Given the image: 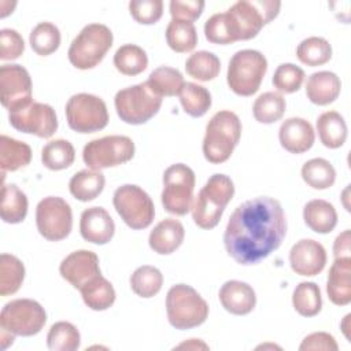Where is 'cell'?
<instances>
[{"mask_svg": "<svg viewBox=\"0 0 351 351\" xmlns=\"http://www.w3.org/2000/svg\"><path fill=\"white\" fill-rule=\"evenodd\" d=\"M287 234V219L278 200L270 196L250 199L232 213L223 244L240 265H256L276 251Z\"/></svg>", "mask_w": 351, "mask_h": 351, "instance_id": "1", "label": "cell"}, {"mask_svg": "<svg viewBox=\"0 0 351 351\" xmlns=\"http://www.w3.org/2000/svg\"><path fill=\"white\" fill-rule=\"evenodd\" d=\"M281 8L274 0H240L228 11L210 16L204 23V36L213 44H232L254 38L273 21Z\"/></svg>", "mask_w": 351, "mask_h": 351, "instance_id": "2", "label": "cell"}, {"mask_svg": "<svg viewBox=\"0 0 351 351\" xmlns=\"http://www.w3.org/2000/svg\"><path fill=\"white\" fill-rule=\"evenodd\" d=\"M234 195V185L226 174H213L192 204V218L202 229H213L221 221L225 207Z\"/></svg>", "mask_w": 351, "mask_h": 351, "instance_id": "3", "label": "cell"}, {"mask_svg": "<svg viewBox=\"0 0 351 351\" xmlns=\"http://www.w3.org/2000/svg\"><path fill=\"white\" fill-rule=\"evenodd\" d=\"M241 136L240 118L229 110L215 112L206 126L203 154L210 163L226 162Z\"/></svg>", "mask_w": 351, "mask_h": 351, "instance_id": "4", "label": "cell"}, {"mask_svg": "<svg viewBox=\"0 0 351 351\" xmlns=\"http://www.w3.org/2000/svg\"><path fill=\"white\" fill-rule=\"evenodd\" d=\"M166 313L170 325L184 330L199 326L207 319L208 304L191 285L176 284L166 295Z\"/></svg>", "mask_w": 351, "mask_h": 351, "instance_id": "5", "label": "cell"}, {"mask_svg": "<svg viewBox=\"0 0 351 351\" xmlns=\"http://www.w3.org/2000/svg\"><path fill=\"white\" fill-rule=\"evenodd\" d=\"M112 32L103 23H89L74 37L67 56L70 63L88 70L97 66L112 45Z\"/></svg>", "mask_w": 351, "mask_h": 351, "instance_id": "6", "label": "cell"}, {"mask_svg": "<svg viewBox=\"0 0 351 351\" xmlns=\"http://www.w3.org/2000/svg\"><path fill=\"white\" fill-rule=\"evenodd\" d=\"M162 100V96L145 81L118 90L114 104L121 121L129 125H141L158 114Z\"/></svg>", "mask_w": 351, "mask_h": 351, "instance_id": "7", "label": "cell"}, {"mask_svg": "<svg viewBox=\"0 0 351 351\" xmlns=\"http://www.w3.org/2000/svg\"><path fill=\"white\" fill-rule=\"evenodd\" d=\"M267 71V60L265 55L255 49L237 51L229 60L226 81L236 95H254Z\"/></svg>", "mask_w": 351, "mask_h": 351, "instance_id": "8", "label": "cell"}, {"mask_svg": "<svg viewBox=\"0 0 351 351\" xmlns=\"http://www.w3.org/2000/svg\"><path fill=\"white\" fill-rule=\"evenodd\" d=\"M195 189V173L184 165L169 166L163 173L162 204L165 210L174 215H185L192 208Z\"/></svg>", "mask_w": 351, "mask_h": 351, "instance_id": "9", "label": "cell"}, {"mask_svg": "<svg viewBox=\"0 0 351 351\" xmlns=\"http://www.w3.org/2000/svg\"><path fill=\"white\" fill-rule=\"evenodd\" d=\"M112 204L118 215L132 229H145L154 221V202L138 185L125 184L117 188L112 196Z\"/></svg>", "mask_w": 351, "mask_h": 351, "instance_id": "10", "label": "cell"}, {"mask_svg": "<svg viewBox=\"0 0 351 351\" xmlns=\"http://www.w3.org/2000/svg\"><path fill=\"white\" fill-rule=\"evenodd\" d=\"M66 118L77 133H95L108 123V111L103 99L90 93L73 95L66 103Z\"/></svg>", "mask_w": 351, "mask_h": 351, "instance_id": "11", "label": "cell"}, {"mask_svg": "<svg viewBox=\"0 0 351 351\" xmlns=\"http://www.w3.org/2000/svg\"><path fill=\"white\" fill-rule=\"evenodd\" d=\"M134 155V143L128 136L111 134L90 140L82 151L85 165L92 170L118 166L129 162Z\"/></svg>", "mask_w": 351, "mask_h": 351, "instance_id": "12", "label": "cell"}, {"mask_svg": "<svg viewBox=\"0 0 351 351\" xmlns=\"http://www.w3.org/2000/svg\"><path fill=\"white\" fill-rule=\"evenodd\" d=\"M47 322L44 307L33 299H15L4 304L0 314L1 329L15 336L37 335Z\"/></svg>", "mask_w": 351, "mask_h": 351, "instance_id": "13", "label": "cell"}, {"mask_svg": "<svg viewBox=\"0 0 351 351\" xmlns=\"http://www.w3.org/2000/svg\"><path fill=\"white\" fill-rule=\"evenodd\" d=\"M36 225L38 233L48 241L66 239L73 228L70 204L59 196H48L36 207Z\"/></svg>", "mask_w": 351, "mask_h": 351, "instance_id": "14", "label": "cell"}, {"mask_svg": "<svg viewBox=\"0 0 351 351\" xmlns=\"http://www.w3.org/2000/svg\"><path fill=\"white\" fill-rule=\"evenodd\" d=\"M8 121L14 129L41 138H49L58 129L55 110L49 104L34 100L8 111Z\"/></svg>", "mask_w": 351, "mask_h": 351, "instance_id": "15", "label": "cell"}, {"mask_svg": "<svg viewBox=\"0 0 351 351\" xmlns=\"http://www.w3.org/2000/svg\"><path fill=\"white\" fill-rule=\"evenodd\" d=\"M0 99L8 110H15L32 101V78L21 64H3L0 67Z\"/></svg>", "mask_w": 351, "mask_h": 351, "instance_id": "16", "label": "cell"}, {"mask_svg": "<svg viewBox=\"0 0 351 351\" xmlns=\"http://www.w3.org/2000/svg\"><path fill=\"white\" fill-rule=\"evenodd\" d=\"M289 265L299 276H317L326 265L324 245L313 239H302L289 251Z\"/></svg>", "mask_w": 351, "mask_h": 351, "instance_id": "17", "label": "cell"}, {"mask_svg": "<svg viewBox=\"0 0 351 351\" xmlns=\"http://www.w3.org/2000/svg\"><path fill=\"white\" fill-rule=\"evenodd\" d=\"M59 271L60 276L77 289H80L93 277L101 274L99 258L93 251L89 250H78L69 254L60 262Z\"/></svg>", "mask_w": 351, "mask_h": 351, "instance_id": "18", "label": "cell"}, {"mask_svg": "<svg viewBox=\"0 0 351 351\" xmlns=\"http://www.w3.org/2000/svg\"><path fill=\"white\" fill-rule=\"evenodd\" d=\"M80 232L84 240L92 244H107L114 233L115 223L103 207H89L82 211L80 218Z\"/></svg>", "mask_w": 351, "mask_h": 351, "instance_id": "19", "label": "cell"}, {"mask_svg": "<svg viewBox=\"0 0 351 351\" xmlns=\"http://www.w3.org/2000/svg\"><path fill=\"white\" fill-rule=\"evenodd\" d=\"M278 140L285 151L291 154H303L313 147L315 133L308 121L292 117L281 123Z\"/></svg>", "mask_w": 351, "mask_h": 351, "instance_id": "20", "label": "cell"}, {"mask_svg": "<svg viewBox=\"0 0 351 351\" xmlns=\"http://www.w3.org/2000/svg\"><path fill=\"white\" fill-rule=\"evenodd\" d=\"M218 298L222 307L234 315H245L251 313L256 304V296L252 287L239 280L226 281L221 287Z\"/></svg>", "mask_w": 351, "mask_h": 351, "instance_id": "21", "label": "cell"}, {"mask_svg": "<svg viewBox=\"0 0 351 351\" xmlns=\"http://www.w3.org/2000/svg\"><path fill=\"white\" fill-rule=\"evenodd\" d=\"M326 292L333 304L346 306L351 302V256L335 258L326 280Z\"/></svg>", "mask_w": 351, "mask_h": 351, "instance_id": "22", "label": "cell"}, {"mask_svg": "<svg viewBox=\"0 0 351 351\" xmlns=\"http://www.w3.org/2000/svg\"><path fill=\"white\" fill-rule=\"evenodd\" d=\"M185 229L178 219L165 218L149 233L148 243L154 252L159 255L173 254L184 241Z\"/></svg>", "mask_w": 351, "mask_h": 351, "instance_id": "23", "label": "cell"}, {"mask_svg": "<svg viewBox=\"0 0 351 351\" xmlns=\"http://www.w3.org/2000/svg\"><path fill=\"white\" fill-rule=\"evenodd\" d=\"M341 90L340 78L332 71L313 73L306 82V96L317 106H326L333 103Z\"/></svg>", "mask_w": 351, "mask_h": 351, "instance_id": "24", "label": "cell"}, {"mask_svg": "<svg viewBox=\"0 0 351 351\" xmlns=\"http://www.w3.org/2000/svg\"><path fill=\"white\" fill-rule=\"evenodd\" d=\"M303 219L313 232L325 234L336 228L337 213L332 203L322 199H314L306 203L303 208Z\"/></svg>", "mask_w": 351, "mask_h": 351, "instance_id": "25", "label": "cell"}, {"mask_svg": "<svg viewBox=\"0 0 351 351\" xmlns=\"http://www.w3.org/2000/svg\"><path fill=\"white\" fill-rule=\"evenodd\" d=\"M80 292L84 303L95 311L107 310L115 302V289L112 284L101 274L84 284L80 288Z\"/></svg>", "mask_w": 351, "mask_h": 351, "instance_id": "26", "label": "cell"}, {"mask_svg": "<svg viewBox=\"0 0 351 351\" xmlns=\"http://www.w3.org/2000/svg\"><path fill=\"white\" fill-rule=\"evenodd\" d=\"M106 178L100 170L84 169L75 173L70 182V193L80 202H90L96 199L104 189Z\"/></svg>", "mask_w": 351, "mask_h": 351, "instance_id": "27", "label": "cell"}, {"mask_svg": "<svg viewBox=\"0 0 351 351\" xmlns=\"http://www.w3.org/2000/svg\"><path fill=\"white\" fill-rule=\"evenodd\" d=\"M317 132L326 148H339L346 143L347 125L337 111H325L317 119Z\"/></svg>", "mask_w": 351, "mask_h": 351, "instance_id": "28", "label": "cell"}, {"mask_svg": "<svg viewBox=\"0 0 351 351\" xmlns=\"http://www.w3.org/2000/svg\"><path fill=\"white\" fill-rule=\"evenodd\" d=\"M32 149L19 140L11 138L5 134L0 137V167L1 171H15L30 163Z\"/></svg>", "mask_w": 351, "mask_h": 351, "instance_id": "29", "label": "cell"}, {"mask_svg": "<svg viewBox=\"0 0 351 351\" xmlns=\"http://www.w3.org/2000/svg\"><path fill=\"white\" fill-rule=\"evenodd\" d=\"M1 219L7 223H19L27 214V197L15 184H3L1 188Z\"/></svg>", "mask_w": 351, "mask_h": 351, "instance_id": "30", "label": "cell"}, {"mask_svg": "<svg viewBox=\"0 0 351 351\" xmlns=\"http://www.w3.org/2000/svg\"><path fill=\"white\" fill-rule=\"evenodd\" d=\"M166 43L178 53L192 51L197 44V33L192 22L171 19L166 27Z\"/></svg>", "mask_w": 351, "mask_h": 351, "instance_id": "31", "label": "cell"}, {"mask_svg": "<svg viewBox=\"0 0 351 351\" xmlns=\"http://www.w3.org/2000/svg\"><path fill=\"white\" fill-rule=\"evenodd\" d=\"M114 66L123 75H137L148 66L145 51L136 44H125L119 47L114 55Z\"/></svg>", "mask_w": 351, "mask_h": 351, "instance_id": "32", "label": "cell"}, {"mask_svg": "<svg viewBox=\"0 0 351 351\" xmlns=\"http://www.w3.org/2000/svg\"><path fill=\"white\" fill-rule=\"evenodd\" d=\"M75 159V151L70 141L56 138L47 143L41 149L43 165L53 171L67 169Z\"/></svg>", "mask_w": 351, "mask_h": 351, "instance_id": "33", "label": "cell"}, {"mask_svg": "<svg viewBox=\"0 0 351 351\" xmlns=\"http://www.w3.org/2000/svg\"><path fill=\"white\" fill-rule=\"evenodd\" d=\"M302 178L314 189H328L336 181V170L329 160L314 158L302 166Z\"/></svg>", "mask_w": 351, "mask_h": 351, "instance_id": "34", "label": "cell"}, {"mask_svg": "<svg viewBox=\"0 0 351 351\" xmlns=\"http://www.w3.org/2000/svg\"><path fill=\"white\" fill-rule=\"evenodd\" d=\"M178 96L184 111L193 118L203 117L211 107V93L195 82H185Z\"/></svg>", "mask_w": 351, "mask_h": 351, "instance_id": "35", "label": "cell"}, {"mask_svg": "<svg viewBox=\"0 0 351 351\" xmlns=\"http://www.w3.org/2000/svg\"><path fill=\"white\" fill-rule=\"evenodd\" d=\"M25 278V266L19 258L11 254L0 255V295L15 293Z\"/></svg>", "mask_w": 351, "mask_h": 351, "instance_id": "36", "label": "cell"}, {"mask_svg": "<svg viewBox=\"0 0 351 351\" xmlns=\"http://www.w3.org/2000/svg\"><path fill=\"white\" fill-rule=\"evenodd\" d=\"M293 308L303 317H314L321 311V289L315 282L303 281L296 285L292 293Z\"/></svg>", "mask_w": 351, "mask_h": 351, "instance_id": "37", "label": "cell"}, {"mask_svg": "<svg viewBox=\"0 0 351 351\" xmlns=\"http://www.w3.org/2000/svg\"><path fill=\"white\" fill-rule=\"evenodd\" d=\"M285 107L287 103L281 93L265 92L255 99L252 114L259 123H273L282 118Z\"/></svg>", "mask_w": 351, "mask_h": 351, "instance_id": "38", "label": "cell"}, {"mask_svg": "<svg viewBox=\"0 0 351 351\" xmlns=\"http://www.w3.org/2000/svg\"><path fill=\"white\" fill-rule=\"evenodd\" d=\"M296 56L303 64L322 66L332 58V45L324 37H307L298 45Z\"/></svg>", "mask_w": 351, "mask_h": 351, "instance_id": "39", "label": "cell"}, {"mask_svg": "<svg viewBox=\"0 0 351 351\" xmlns=\"http://www.w3.org/2000/svg\"><path fill=\"white\" fill-rule=\"evenodd\" d=\"M185 70L189 77L197 81H211L221 70V62L217 55L208 51H197L185 62Z\"/></svg>", "mask_w": 351, "mask_h": 351, "instance_id": "40", "label": "cell"}, {"mask_svg": "<svg viewBox=\"0 0 351 351\" xmlns=\"http://www.w3.org/2000/svg\"><path fill=\"white\" fill-rule=\"evenodd\" d=\"M162 284L163 276L155 266H140L130 276V288L140 298L155 296L160 291Z\"/></svg>", "mask_w": 351, "mask_h": 351, "instance_id": "41", "label": "cell"}, {"mask_svg": "<svg viewBox=\"0 0 351 351\" xmlns=\"http://www.w3.org/2000/svg\"><path fill=\"white\" fill-rule=\"evenodd\" d=\"M32 49L40 56L53 53L60 45V32L51 22H40L33 27L29 36Z\"/></svg>", "mask_w": 351, "mask_h": 351, "instance_id": "42", "label": "cell"}, {"mask_svg": "<svg viewBox=\"0 0 351 351\" xmlns=\"http://www.w3.org/2000/svg\"><path fill=\"white\" fill-rule=\"evenodd\" d=\"M147 82L162 97L178 95L185 84L181 71L169 66H160L155 69L149 74Z\"/></svg>", "mask_w": 351, "mask_h": 351, "instance_id": "43", "label": "cell"}, {"mask_svg": "<svg viewBox=\"0 0 351 351\" xmlns=\"http://www.w3.org/2000/svg\"><path fill=\"white\" fill-rule=\"evenodd\" d=\"M80 343L78 329L67 321L55 322L47 335V346L52 351H75L80 348Z\"/></svg>", "mask_w": 351, "mask_h": 351, "instance_id": "44", "label": "cell"}, {"mask_svg": "<svg viewBox=\"0 0 351 351\" xmlns=\"http://www.w3.org/2000/svg\"><path fill=\"white\" fill-rule=\"evenodd\" d=\"M304 81V71L293 63L280 64L273 74V85L278 92L293 93L300 89Z\"/></svg>", "mask_w": 351, "mask_h": 351, "instance_id": "45", "label": "cell"}, {"mask_svg": "<svg viewBox=\"0 0 351 351\" xmlns=\"http://www.w3.org/2000/svg\"><path fill=\"white\" fill-rule=\"evenodd\" d=\"M130 15L141 25L156 23L163 14L162 0H132L129 3Z\"/></svg>", "mask_w": 351, "mask_h": 351, "instance_id": "46", "label": "cell"}, {"mask_svg": "<svg viewBox=\"0 0 351 351\" xmlns=\"http://www.w3.org/2000/svg\"><path fill=\"white\" fill-rule=\"evenodd\" d=\"M25 51V41L22 36L14 29L0 30V59L14 60L18 59Z\"/></svg>", "mask_w": 351, "mask_h": 351, "instance_id": "47", "label": "cell"}, {"mask_svg": "<svg viewBox=\"0 0 351 351\" xmlns=\"http://www.w3.org/2000/svg\"><path fill=\"white\" fill-rule=\"evenodd\" d=\"M171 19H180L192 22L196 21L204 8V1L202 0H171L169 4Z\"/></svg>", "mask_w": 351, "mask_h": 351, "instance_id": "48", "label": "cell"}, {"mask_svg": "<svg viewBox=\"0 0 351 351\" xmlns=\"http://www.w3.org/2000/svg\"><path fill=\"white\" fill-rule=\"evenodd\" d=\"M339 348L335 337L326 332H314L306 336L299 346L300 351L304 350H325V351H336Z\"/></svg>", "mask_w": 351, "mask_h": 351, "instance_id": "49", "label": "cell"}, {"mask_svg": "<svg viewBox=\"0 0 351 351\" xmlns=\"http://www.w3.org/2000/svg\"><path fill=\"white\" fill-rule=\"evenodd\" d=\"M350 243H351V233L350 230H344L343 233H340L335 243H333V255L335 258H343V256H351L350 252H351V247H350Z\"/></svg>", "mask_w": 351, "mask_h": 351, "instance_id": "50", "label": "cell"}, {"mask_svg": "<svg viewBox=\"0 0 351 351\" xmlns=\"http://www.w3.org/2000/svg\"><path fill=\"white\" fill-rule=\"evenodd\" d=\"M177 348H192V350H196V348H208L207 344H204L202 340L199 339H191L189 341H185L180 346H177Z\"/></svg>", "mask_w": 351, "mask_h": 351, "instance_id": "51", "label": "cell"}, {"mask_svg": "<svg viewBox=\"0 0 351 351\" xmlns=\"http://www.w3.org/2000/svg\"><path fill=\"white\" fill-rule=\"evenodd\" d=\"M350 317H351V314H347L346 317H344V319H343V322H341V328H343V333L346 335V337L347 339H350V333H348V325H347V321L350 319Z\"/></svg>", "mask_w": 351, "mask_h": 351, "instance_id": "52", "label": "cell"}]
</instances>
